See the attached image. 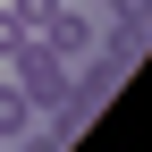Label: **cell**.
Instances as JSON below:
<instances>
[{
  "label": "cell",
  "instance_id": "cell-1",
  "mask_svg": "<svg viewBox=\"0 0 152 152\" xmlns=\"http://www.w3.org/2000/svg\"><path fill=\"white\" fill-rule=\"evenodd\" d=\"M34 118H42V110L26 102V85H17V76H0V144H26Z\"/></svg>",
  "mask_w": 152,
  "mask_h": 152
},
{
  "label": "cell",
  "instance_id": "cell-2",
  "mask_svg": "<svg viewBox=\"0 0 152 152\" xmlns=\"http://www.w3.org/2000/svg\"><path fill=\"white\" fill-rule=\"evenodd\" d=\"M0 152H42V144H34V135H26V144H0Z\"/></svg>",
  "mask_w": 152,
  "mask_h": 152
}]
</instances>
